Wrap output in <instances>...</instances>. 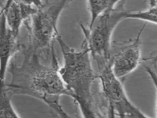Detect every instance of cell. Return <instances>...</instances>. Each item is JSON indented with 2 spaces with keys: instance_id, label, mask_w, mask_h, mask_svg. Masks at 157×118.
Listing matches in <instances>:
<instances>
[{
  "instance_id": "1",
  "label": "cell",
  "mask_w": 157,
  "mask_h": 118,
  "mask_svg": "<svg viewBox=\"0 0 157 118\" xmlns=\"http://www.w3.org/2000/svg\"><path fill=\"white\" fill-rule=\"evenodd\" d=\"M51 49L52 62L51 66H48L40 62L38 50L31 43L28 48L22 45V63L17 64L16 55L13 57L8 69L12 76L11 82L1 86L13 95H23L37 98L47 104L61 117L70 118L60 104V98L64 95L73 98V95L61 77L53 45Z\"/></svg>"
},
{
  "instance_id": "7",
  "label": "cell",
  "mask_w": 157,
  "mask_h": 118,
  "mask_svg": "<svg viewBox=\"0 0 157 118\" xmlns=\"http://www.w3.org/2000/svg\"><path fill=\"white\" fill-rule=\"evenodd\" d=\"M1 7V12L5 16L8 27L17 37L22 23L38 11L34 1H8Z\"/></svg>"
},
{
  "instance_id": "11",
  "label": "cell",
  "mask_w": 157,
  "mask_h": 118,
  "mask_svg": "<svg viewBox=\"0 0 157 118\" xmlns=\"http://www.w3.org/2000/svg\"><path fill=\"white\" fill-rule=\"evenodd\" d=\"M156 1H150L149 4L150 7L145 11L138 12H130L129 11L126 19H139L146 22H150L153 24H157V14Z\"/></svg>"
},
{
  "instance_id": "8",
  "label": "cell",
  "mask_w": 157,
  "mask_h": 118,
  "mask_svg": "<svg viewBox=\"0 0 157 118\" xmlns=\"http://www.w3.org/2000/svg\"><path fill=\"white\" fill-rule=\"evenodd\" d=\"M6 19L3 13L1 12L0 19V78L1 85L4 84L6 72L10 59L22 50V45L18 37L6 26Z\"/></svg>"
},
{
  "instance_id": "4",
  "label": "cell",
  "mask_w": 157,
  "mask_h": 118,
  "mask_svg": "<svg viewBox=\"0 0 157 118\" xmlns=\"http://www.w3.org/2000/svg\"><path fill=\"white\" fill-rule=\"evenodd\" d=\"M70 1H46L37 6L36 13L31 17V26L27 24L30 43L37 50L52 45L54 38L59 34L57 22L63 9Z\"/></svg>"
},
{
  "instance_id": "5",
  "label": "cell",
  "mask_w": 157,
  "mask_h": 118,
  "mask_svg": "<svg viewBox=\"0 0 157 118\" xmlns=\"http://www.w3.org/2000/svg\"><path fill=\"white\" fill-rule=\"evenodd\" d=\"M98 79L101 82L103 96L109 105L110 117L116 115L121 118H148L128 99L122 84L113 73L109 61L104 64Z\"/></svg>"
},
{
  "instance_id": "3",
  "label": "cell",
  "mask_w": 157,
  "mask_h": 118,
  "mask_svg": "<svg viewBox=\"0 0 157 118\" xmlns=\"http://www.w3.org/2000/svg\"><path fill=\"white\" fill-rule=\"evenodd\" d=\"M125 1H119L115 6L110 8L100 16L90 30L80 26L85 35L90 55L94 59L101 58L104 64L110 58L111 40L113 31L120 22L126 19L129 11L124 7Z\"/></svg>"
},
{
  "instance_id": "2",
  "label": "cell",
  "mask_w": 157,
  "mask_h": 118,
  "mask_svg": "<svg viewBox=\"0 0 157 118\" xmlns=\"http://www.w3.org/2000/svg\"><path fill=\"white\" fill-rule=\"evenodd\" d=\"M64 59L59 73L66 88L73 95V99L79 106L84 118L102 117L96 107L91 88L99 74L93 70L90 51L86 41L82 43L79 51L67 46L59 34L56 37Z\"/></svg>"
},
{
  "instance_id": "9",
  "label": "cell",
  "mask_w": 157,
  "mask_h": 118,
  "mask_svg": "<svg viewBox=\"0 0 157 118\" xmlns=\"http://www.w3.org/2000/svg\"><path fill=\"white\" fill-rule=\"evenodd\" d=\"M119 1H87L88 7L90 14V21L89 30L93 26L97 18L108 9L114 7Z\"/></svg>"
},
{
  "instance_id": "10",
  "label": "cell",
  "mask_w": 157,
  "mask_h": 118,
  "mask_svg": "<svg viewBox=\"0 0 157 118\" xmlns=\"http://www.w3.org/2000/svg\"><path fill=\"white\" fill-rule=\"evenodd\" d=\"M1 89L0 117L19 118L11 104L12 96L13 95L3 86H1Z\"/></svg>"
},
{
  "instance_id": "6",
  "label": "cell",
  "mask_w": 157,
  "mask_h": 118,
  "mask_svg": "<svg viewBox=\"0 0 157 118\" xmlns=\"http://www.w3.org/2000/svg\"><path fill=\"white\" fill-rule=\"evenodd\" d=\"M146 25L147 23L144 25L130 44L111 54L109 62L112 69L118 79L130 74L139 66L141 61V36Z\"/></svg>"
}]
</instances>
